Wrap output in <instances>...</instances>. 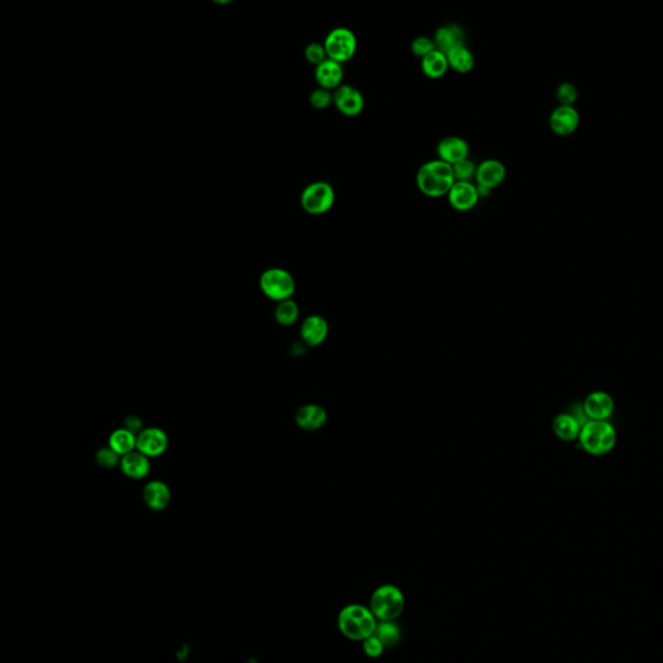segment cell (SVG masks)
Masks as SVG:
<instances>
[{"label":"cell","instance_id":"obj_1","mask_svg":"<svg viewBox=\"0 0 663 663\" xmlns=\"http://www.w3.org/2000/svg\"><path fill=\"white\" fill-rule=\"evenodd\" d=\"M455 183L456 179L452 166L438 159L428 161L424 165L420 166L416 174L418 191L432 198L443 196L447 197Z\"/></svg>","mask_w":663,"mask_h":663},{"label":"cell","instance_id":"obj_2","mask_svg":"<svg viewBox=\"0 0 663 663\" xmlns=\"http://www.w3.org/2000/svg\"><path fill=\"white\" fill-rule=\"evenodd\" d=\"M341 634L353 642H364L375 635L377 620L369 608L358 604L347 605L339 612V620Z\"/></svg>","mask_w":663,"mask_h":663},{"label":"cell","instance_id":"obj_3","mask_svg":"<svg viewBox=\"0 0 663 663\" xmlns=\"http://www.w3.org/2000/svg\"><path fill=\"white\" fill-rule=\"evenodd\" d=\"M404 596L402 591L393 584L378 587L369 603V609L380 622H391L403 613Z\"/></svg>","mask_w":663,"mask_h":663},{"label":"cell","instance_id":"obj_4","mask_svg":"<svg viewBox=\"0 0 663 663\" xmlns=\"http://www.w3.org/2000/svg\"><path fill=\"white\" fill-rule=\"evenodd\" d=\"M580 445L588 454L605 455L612 451L617 440L613 426L606 421L590 420L579 434Z\"/></svg>","mask_w":663,"mask_h":663},{"label":"cell","instance_id":"obj_5","mask_svg":"<svg viewBox=\"0 0 663 663\" xmlns=\"http://www.w3.org/2000/svg\"><path fill=\"white\" fill-rule=\"evenodd\" d=\"M336 192L328 181H314L303 189L301 206L311 216H323L333 208Z\"/></svg>","mask_w":663,"mask_h":663},{"label":"cell","instance_id":"obj_6","mask_svg":"<svg viewBox=\"0 0 663 663\" xmlns=\"http://www.w3.org/2000/svg\"><path fill=\"white\" fill-rule=\"evenodd\" d=\"M260 285L265 296L276 302L290 299L296 292V282L293 276L282 268L266 270L260 276Z\"/></svg>","mask_w":663,"mask_h":663},{"label":"cell","instance_id":"obj_7","mask_svg":"<svg viewBox=\"0 0 663 663\" xmlns=\"http://www.w3.org/2000/svg\"><path fill=\"white\" fill-rule=\"evenodd\" d=\"M323 44L328 58L339 64L350 61L358 50V39L353 30L342 26L331 30Z\"/></svg>","mask_w":663,"mask_h":663},{"label":"cell","instance_id":"obj_8","mask_svg":"<svg viewBox=\"0 0 663 663\" xmlns=\"http://www.w3.org/2000/svg\"><path fill=\"white\" fill-rule=\"evenodd\" d=\"M333 104L341 115L358 117L364 109V97L358 88L351 85H342L333 92Z\"/></svg>","mask_w":663,"mask_h":663},{"label":"cell","instance_id":"obj_9","mask_svg":"<svg viewBox=\"0 0 663 663\" xmlns=\"http://www.w3.org/2000/svg\"><path fill=\"white\" fill-rule=\"evenodd\" d=\"M479 198L481 197L478 195L477 184L472 181H456L447 195L451 208L460 213L474 209Z\"/></svg>","mask_w":663,"mask_h":663},{"label":"cell","instance_id":"obj_10","mask_svg":"<svg viewBox=\"0 0 663 663\" xmlns=\"http://www.w3.org/2000/svg\"><path fill=\"white\" fill-rule=\"evenodd\" d=\"M169 446L166 433L159 428H145L137 435V450L147 457H159Z\"/></svg>","mask_w":663,"mask_h":663},{"label":"cell","instance_id":"obj_11","mask_svg":"<svg viewBox=\"0 0 663 663\" xmlns=\"http://www.w3.org/2000/svg\"><path fill=\"white\" fill-rule=\"evenodd\" d=\"M438 159L454 166L470 156V147L465 139L460 137H447L442 139L437 145Z\"/></svg>","mask_w":663,"mask_h":663},{"label":"cell","instance_id":"obj_12","mask_svg":"<svg viewBox=\"0 0 663 663\" xmlns=\"http://www.w3.org/2000/svg\"><path fill=\"white\" fill-rule=\"evenodd\" d=\"M506 176V170L503 162L499 159H484L479 165L477 166L476 179L477 186L479 187L489 188L494 189L497 188Z\"/></svg>","mask_w":663,"mask_h":663},{"label":"cell","instance_id":"obj_13","mask_svg":"<svg viewBox=\"0 0 663 663\" xmlns=\"http://www.w3.org/2000/svg\"><path fill=\"white\" fill-rule=\"evenodd\" d=\"M614 402L610 396L603 391H596L584 401L583 411L588 420L606 421L613 413Z\"/></svg>","mask_w":663,"mask_h":663},{"label":"cell","instance_id":"obj_14","mask_svg":"<svg viewBox=\"0 0 663 663\" xmlns=\"http://www.w3.org/2000/svg\"><path fill=\"white\" fill-rule=\"evenodd\" d=\"M315 80L322 88L334 92L339 87L342 86L344 80V68L342 64L327 58L324 63L315 68Z\"/></svg>","mask_w":663,"mask_h":663},{"label":"cell","instance_id":"obj_15","mask_svg":"<svg viewBox=\"0 0 663 663\" xmlns=\"http://www.w3.org/2000/svg\"><path fill=\"white\" fill-rule=\"evenodd\" d=\"M328 323L324 317L310 315L304 319L301 327V337L307 346H319L328 336Z\"/></svg>","mask_w":663,"mask_h":663},{"label":"cell","instance_id":"obj_16","mask_svg":"<svg viewBox=\"0 0 663 663\" xmlns=\"http://www.w3.org/2000/svg\"><path fill=\"white\" fill-rule=\"evenodd\" d=\"M549 124H551L552 131L557 135H561V137L570 135L571 132L577 130L578 124H579V115L573 107L561 105L552 113Z\"/></svg>","mask_w":663,"mask_h":663},{"label":"cell","instance_id":"obj_17","mask_svg":"<svg viewBox=\"0 0 663 663\" xmlns=\"http://www.w3.org/2000/svg\"><path fill=\"white\" fill-rule=\"evenodd\" d=\"M327 418L328 415L323 407L317 404H306L297 412L296 423L303 430L314 432L324 426Z\"/></svg>","mask_w":663,"mask_h":663},{"label":"cell","instance_id":"obj_18","mask_svg":"<svg viewBox=\"0 0 663 663\" xmlns=\"http://www.w3.org/2000/svg\"><path fill=\"white\" fill-rule=\"evenodd\" d=\"M143 499L145 504L153 511H162L171 502V491L162 481H152L144 487Z\"/></svg>","mask_w":663,"mask_h":663},{"label":"cell","instance_id":"obj_19","mask_svg":"<svg viewBox=\"0 0 663 663\" xmlns=\"http://www.w3.org/2000/svg\"><path fill=\"white\" fill-rule=\"evenodd\" d=\"M120 465L122 469L123 474L132 479H142L148 476L151 472L149 457L139 452L137 450L122 456Z\"/></svg>","mask_w":663,"mask_h":663},{"label":"cell","instance_id":"obj_20","mask_svg":"<svg viewBox=\"0 0 663 663\" xmlns=\"http://www.w3.org/2000/svg\"><path fill=\"white\" fill-rule=\"evenodd\" d=\"M433 41L437 46V50L447 53L459 46H464V31L459 25H446L435 31Z\"/></svg>","mask_w":663,"mask_h":663},{"label":"cell","instance_id":"obj_21","mask_svg":"<svg viewBox=\"0 0 663 663\" xmlns=\"http://www.w3.org/2000/svg\"><path fill=\"white\" fill-rule=\"evenodd\" d=\"M584 424L576 415L563 413L555 418L553 421V432L560 440L565 442H571L579 438Z\"/></svg>","mask_w":663,"mask_h":663},{"label":"cell","instance_id":"obj_22","mask_svg":"<svg viewBox=\"0 0 663 663\" xmlns=\"http://www.w3.org/2000/svg\"><path fill=\"white\" fill-rule=\"evenodd\" d=\"M448 69L447 56L442 51H433L432 53L421 60V70L430 80H440L445 77Z\"/></svg>","mask_w":663,"mask_h":663},{"label":"cell","instance_id":"obj_23","mask_svg":"<svg viewBox=\"0 0 663 663\" xmlns=\"http://www.w3.org/2000/svg\"><path fill=\"white\" fill-rule=\"evenodd\" d=\"M446 56H447L450 69H452L454 72L460 73V74H467V73L472 72L473 68H474V64H476L474 55L472 53V51L469 50L465 44L450 51L446 53Z\"/></svg>","mask_w":663,"mask_h":663},{"label":"cell","instance_id":"obj_24","mask_svg":"<svg viewBox=\"0 0 663 663\" xmlns=\"http://www.w3.org/2000/svg\"><path fill=\"white\" fill-rule=\"evenodd\" d=\"M109 447L120 456L130 454L137 450V435L124 428L117 429L109 437Z\"/></svg>","mask_w":663,"mask_h":663},{"label":"cell","instance_id":"obj_25","mask_svg":"<svg viewBox=\"0 0 663 663\" xmlns=\"http://www.w3.org/2000/svg\"><path fill=\"white\" fill-rule=\"evenodd\" d=\"M401 627L394 620L391 622H378L376 627L375 636L383 644L385 649L397 647L401 642Z\"/></svg>","mask_w":663,"mask_h":663},{"label":"cell","instance_id":"obj_26","mask_svg":"<svg viewBox=\"0 0 663 663\" xmlns=\"http://www.w3.org/2000/svg\"><path fill=\"white\" fill-rule=\"evenodd\" d=\"M299 317V309L298 304L292 299H287L279 302L276 310H275V319L276 322L284 327L295 324L297 319Z\"/></svg>","mask_w":663,"mask_h":663},{"label":"cell","instance_id":"obj_27","mask_svg":"<svg viewBox=\"0 0 663 663\" xmlns=\"http://www.w3.org/2000/svg\"><path fill=\"white\" fill-rule=\"evenodd\" d=\"M452 169L456 181H472L473 178H476L477 166L470 159L456 164L452 166Z\"/></svg>","mask_w":663,"mask_h":663},{"label":"cell","instance_id":"obj_28","mask_svg":"<svg viewBox=\"0 0 663 663\" xmlns=\"http://www.w3.org/2000/svg\"><path fill=\"white\" fill-rule=\"evenodd\" d=\"M437 50V46L434 43L432 38H428V36H418L412 41L411 43V51L412 53L416 56V58H420L421 60L428 56L429 53H432L433 51Z\"/></svg>","mask_w":663,"mask_h":663},{"label":"cell","instance_id":"obj_29","mask_svg":"<svg viewBox=\"0 0 663 663\" xmlns=\"http://www.w3.org/2000/svg\"><path fill=\"white\" fill-rule=\"evenodd\" d=\"M310 104L312 108L319 109V110L329 108L333 104V92L319 87L311 92Z\"/></svg>","mask_w":663,"mask_h":663},{"label":"cell","instance_id":"obj_30","mask_svg":"<svg viewBox=\"0 0 663 663\" xmlns=\"http://www.w3.org/2000/svg\"><path fill=\"white\" fill-rule=\"evenodd\" d=\"M304 56H306V60L310 63L311 65H315V68L320 65L322 63H324L325 60L328 58L324 44L317 43V42L310 43L306 47Z\"/></svg>","mask_w":663,"mask_h":663},{"label":"cell","instance_id":"obj_31","mask_svg":"<svg viewBox=\"0 0 663 663\" xmlns=\"http://www.w3.org/2000/svg\"><path fill=\"white\" fill-rule=\"evenodd\" d=\"M96 462L104 468H113V467H117L118 464H121V457L115 450H112L108 446V447L100 448L97 451Z\"/></svg>","mask_w":663,"mask_h":663},{"label":"cell","instance_id":"obj_32","mask_svg":"<svg viewBox=\"0 0 663 663\" xmlns=\"http://www.w3.org/2000/svg\"><path fill=\"white\" fill-rule=\"evenodd\" d=\"M363 642V650L366 653V656L369 657V658H378L383 654L385 652V647L375 635H372L371 637H368Z\"/></svg>","mask_w":663,"mask_h":663},{"label":"cell","instance_id":"obj_33","mask_svg":"<svg viewBox=\"0 0 663 663\" xmlns=\"http://www.w3.org/2000/svg\"><path fill=\"white\" fill-rule=\"evenodd\" d=\"M557 97L565 107H571V104L577 100V90H576V87L570 85V83H563V85L558 87Z\"/></svg>","mask_w":663,"mask_h":663},{"label":"cell","instance_id":"obj_34","mask_svg":"<svg viewBox=\"0 0 663 663\" xmlns=\"http://www.w3.org/2000/svg\"><path fill=\"white\" fill-rule=\"evenodd\" d=\"M123 425H124V429H127L129 432L135 434V435L143 432V421L137 415H129L127 418H124Z\"/></svg>","mask_w":663,"mask_h":663}]
</instances>
